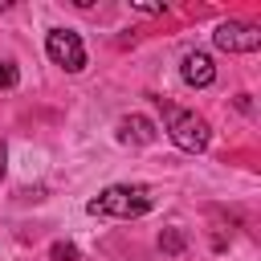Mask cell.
Masks as SVG:
<instances>
[{"label": "cell", "mask_w": 261, "mask_h": 261, "mask_svg": "<svg viewBox=\"0 0 261 261\" xmlns=\"http://www.w3.org/2000/svg\"><path fill=\"white\" fill-rule=\"evenodd\" d=\"M45 53H49L53 65H61L65 73H77V69L86 65V45H82V37L69 33V29H49V37H45Z\"/></svg>", "instance_id": "3"}, {"label": "cell", "mask_w": 261, "mask_h": 261, "mask_svg": "<svg viewBox=\"0 0 261 261\" xmlns=\"http://www.w3.org/2000/svg\"><path fill=\"white\" fill-rule=\"evenodd\" d=\"M118 139L122 143H135V147H147V143H155V122L143 118V114H126L118 122Z\"/></svg>", "instance_id": "6"}, {"label": "cell", "mask_w": 261, "mask_h": 261, "mask_svg": "<svg viewBox=\"0 0 261 261\" xmlns=\"http://www.w3.org/2000/svg\"><path fill=\"white\" fill-rule=\"evenodd\" d=\"M212 77H216V65H212L208 53H200V49L184 53V82H188V86L204 90V86H212Z\"/></svg>", "instance_id": "5"}, {"label": "cell", "mask_w": 261, "mask_h": 261, "mask_svg": "<svg viewBox=\"0 0 261 261\" xmlns=\"http://www.w3.org/2000/svg\"><path fill=\"white\" fill-rule=\"evenodd\" d=\"M159 245H163V249H167V253H179V249H184V241H179V237H175V232H167V237H163V241H159Z\"/></svg>", "instance_id": "9"}, {"label": "cell", "mask_w": 261, "mask_h": 261, "mask_svg": "<svg viewBox=\"0 0 261 261\" xmlns=\"http://www.w3.org/2000/svg\"><path fill=\"white\" fill-rule=\"evenodd\" d=\"M212 37H216V45L224 53H253L261 45V29L257 24H245V20H224Z\"/></svg>", "instance_id": "4"}, {"label": "cell", "mask_w": 261, "mask_h": 261, "mask_svg": "<svg viewBox=\"0 0 261 261\" xmlns=\"http://www.w3.org/2000/svg\"><path fill=\"white\" fill-rule=\"evenodd\" d=\"M159 102V110H163V118H167V135H171V143L179 147V151H204L208 147V139H212V130H208V122L196 114V110H179V106H171L167 98H155Z\"/></svg>", "instance_id": "2"}, {"label": "cell", "mask_w": 261, "mask_h": 261, "mask_svg": "<svg viewBox=\"0 0 261 261\" xmlns=\"http://www.w3.org/2000/svg\"><path fill=\"white\" fill-rule=\"evenodd\" d=\"M94 216H114V220H130V216H143L151 212V188L143 184H114L106 192H98L90 204H86Z\"/></svg>", "instance_id": "1"}, {"label": "cell", "mask_w": 261, "mask_h": 261, "mask_svg": "<svg viewBox=\"0 0 261 261\" xmlns=\"http://www.w3.org/2000/svg\"><path fill=\"white\" fill-rule=\"evenodd\" d=\"M0 86H16V65L12 61H0Z\"/></svg>", "instance_id": "8"}, {"label": "cell", "mask_w": 261, "mask_h": 261, "mask_svg": "<svg viewBox=\"0 0 261 261\" xmlns=\"http://www.w3.org/2000/svg\"><path fill=\"white\" fill-rule=\"evenodd\" d=\"M4 167H8V147L0 143V179H4Z\"/></svg>", "instance_id": "10"}, {"label": "cell", "mask_w": 261, "mask_h": 261, "mask_svg": "<svg viewBox=\"0 0 261 261\" xmlns=\"http://www.w3.org/2000/svg\"><path fill=\"white\" fill-rule=\"evenodd\" d=\"M53 257H57V261H77V249H73L69 241H57V245H53Z\"/></svg>", "instance_id": "7"}]
</instances>
